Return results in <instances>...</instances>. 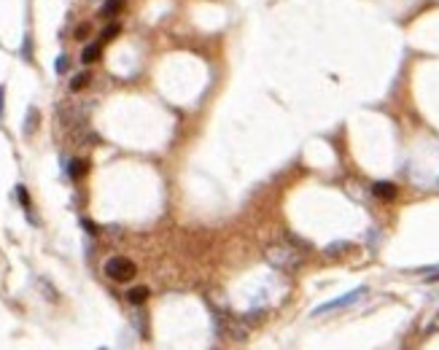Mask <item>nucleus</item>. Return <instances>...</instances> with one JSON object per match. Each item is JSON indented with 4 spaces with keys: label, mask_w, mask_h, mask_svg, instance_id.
<instances>
[{
    "label": "nucleus",
    "mask_w": 439,
    "mask_h": 350,
    "mask_svg": "<svg viewBox=\"0 0 439 350\" xmlns=\"http://www.w3.org/2000/svg\"><path fill=\"white\" fill-rule=\"evenodd\" d=\"M17 194H19V202L30 210V199H27V191H25V186H17Z\"/></svg>",
    "instance_id": "13"
},
{
    "label": "nucleus",
    "mask_w": 439,
    "mask_h": 350,
    "mask_svg": "<svg viewBox=\"0 0 439 350\" xmlns=\"http://www.w3.org/2000/svg\"><path fill=\"white\" fill-rule=\"evenodd\" d=\"M86 84H89V73L84 70V73H78V76H73V79H70V89L78 92V89H84Z\"/></svg>",
    "instance_id": "9"
},
{
    "label": "nucleus",
    "mask_w": 439,
    "mask_h": 350,
    "mask_svg": "<svg viewBox=\"0 0 439 350\" xmlns=\"http://www.w3.org/2000/svg\"><path fill=\"white\" fill-rule=\"evenodd\" d=\"M372 194L378 199H386V202H391V199H396V194H399V189H396V183H391V181H378L372 186Z\"/></svg>",
    "instance_id": "4"
},
{
    "label": "nucleus",
    "mask_w": 439,
    "mask_h": 350,
    "mask_svg": "<svg viewBox=\"0 0 439 350\" xmlns=\"http://www.w3.org/2000/svg\"><path fill=\"white\" fill-rule=\"evenodd\" d=\"M100 54H103L100 43H89V46H84V51H81V62L84 65H92V62L100 59Z\"/></svg>",
    "instance_id": "5"
},
{
    "label": "nucleus",
    "mask_w": 439,
    "mask_h": 350,
    "mask_svg": "<svg viewBox=\"0 0 439 350\" xmlns=\"http://www.w3.org/2000/svg\"><path fill=\"white\" fill-rule=\"evenodd\" d=\"M146 299H148V289H146V286H135V289L127 291V302H130V305H143Z\"/></svg>",
    "instance_id": "6"
},
{
    "label": "nucleus",
    "mask_w": 439,
    "mask_h": 350,
    "mask_svg": "<svg viewBox=\"0 0 439 350\" xmlns=\"http://www.w3.org/2000/svg\"><path fill=\"white\" fill-rule=\"evenodd\" d=\"M135 264H132L127 256H113V259L105 261V275L116 280V283H127V280L135 277Z\"/></svg>",
    "instance_id": "2"
},
{
    "label": "nucleus",
    "mask_w": 439,
    "mask_h": 350,
    "mask_svg": "<svg viewBox=\"0 0 439 350\" xmlns=\"http://www.w3.org/2000/svg\"><path fill=\"white\" fill-rule=\"evenodd\" d=\"M113 35H119V25H108V27L103 30V41H111Z\"/></svg>",
    "instance_id": "12"
},
{
    "label": "nucleus",
    "mask_w": 439,
    "mask_h": 350,
    "mask_svg": "<svg viewBox=\"0 0 439 350\" xmlns=\"http://www.w3.org/2000/svg\"><path fill=\"white\" fill-rule=\"evenodd\" d=\"M86 167L89 165H86L84 159H73L68 165V173H70V178H81V175H86Z\"/></svg>",
    "instance_id": "7"
},
{
    "label": "nucleus",
    "mask_w": 439,
    "mask_h": 350,
    "mask_svg": "<svg viewBox=\"0 0 439 350\" xmlns=\"http://www.w3.org/2000/svg\"><path fill=\"white\" fill-rule=\"evenodd\" d=\"M361 294H364V289H356V291L345 294V297L334 299V302H326V305L316 307V315H321V313H329V310H337V307H348V305H353V302H356L358 297H361Z\"/></svg>",
    "instance_id": "3"
},
{
    "label": "nucleus",
    "mask_w": 439,
    "mask_h": 350,
    "mask_svg": "<svg viewBox=\"0 0 439 350\" xmlns=\"http://www.w3.org/2000/svg\"><path fill=\"white\" fill-rule=\"evenodd\" d=\"M84 227L89 229V235H97V227H95V224H92V221H84Z\"/></svg>",
    "instance_id": "15"
},
{
    "label": "nucleus",
    "mask_w": 439,
    "mask_h": 350,
    "mask_svg": "<svg viewBox=\"0 0 439 350\" xmlns=\"http://www.w3.org/2000/svg\"><path fill=\"white\" fill-rule=\"evenodd\" d=\"M35 124H38V111H35V108H30V111H27V121H25V135H33Z\"/></svg>",
    "instance_id": "10"
},
{
    "label": "nucleus",
    "mask_w": 439,
    "mask_h": 350,
    "mask_svg": "<svg viewBox=\"0 0 439 350\" xmlns=\"http://www.w3.org/2000/svg\"><path fill=\"white\" fill-rule=\"evenodd\" d=\"M348 248H350V243H334V245L326 248V253L329 256H337V251H348Z\"/></svg>",
    "instance_id": "11"
},
{
    "label": "nucleus",
    "mask_w": 439,
    "mask_h": 350,
    "mask_svg": "<svg viewBox=\"0 0 439 350\" xmlns=\"http://www.w3.org/2000/svg\"><path fill=\"white\" fill-rule=\"evenodd\" d=\"M68 70V57H59L57 59V73H65Z\"/></svg>",
    "instance_id": "14"
},
{
    "label": "nucleus",
    "mask_w": 439,
    "mask_h": 350,
    "mask_svg": "<svg viewBox=\"0 0 439 350\" xmlns=\"http://www.w3.org/2000/svg\"><path fill=\"white\" fill-rule=\"evenodd\" d=\"M124 9V0H105V6H103V17H116Z\"/></svg>",
    "instance_id": "8"
},
{
    "label": "nucleus",
    "mask_w": 439,
    "mask_h": 350,
    "mask_svg": "<svg viewBox=\"0 0 439 350\" xmlns=\"http://www.w3.org/2000/svg\"><path fill=\"white\" fill-rule=\"evenodd\" d=\"M267 261L278 269L294 272V269L302 267V253L291 245H270L267 248Z\"/></svg>",
    "instance_id": "1"
},
{
    "label": "nucleus",
    "mask_w": 439,
    "mask_h": 350,
    "mask_svg": "<svg viewBox=\"0 0 439 350\" xmlns=\"http://www.w3.org/2000/svg\"><path fill=\"white\" fill-rule=\"evenodd\" d=\"M3 95H6V89L0 87V116H3Z\"/></svg>",
    "instance_id": "16"
}]
</instances>
